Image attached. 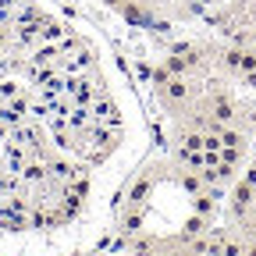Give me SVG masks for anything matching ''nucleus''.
Wrapping results in <instances>:
<instances>
[{
  "label": "nucleus",
  "instance_id": "f257e3e1",
  "mask_svg": "<svg viewBox=\"0 0 256 256\" xmlns=\"http://www.w3.org/2000/svg\"><path fill=\"white\" fill-rule=\"evenodd\" d=\"M150 146L136 75L78 0H0V232L82 242Z\"/></svg>",
  "mask_w": 256,
  "mask_h": 256
}]
</instances>
